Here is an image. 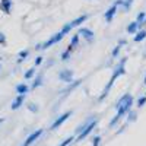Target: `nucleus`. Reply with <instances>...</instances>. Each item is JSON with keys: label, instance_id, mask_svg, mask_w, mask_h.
Returning <instances> with one entry per match:
<instances>
[{"label": "nucleus", "instance_id": "22", "mask_svg": "<svg viewBox=\"0 0 146 146\" xmlns=\"http://www.w3.org/2000/svg\"><path fill=\"white\" fill-rule=\"evenodd\" d=\"M35 76V67H31L29 70L25 72V79H32Z\"/></svg>", "mask_w": 146, "mask_h": 146}, {"label": "nucleus", "instance_id": "35", "mask_svg": "<svg viewBox=\"0 0 146 146\" xmlns=\"http://www.w3.org/2000/svg\"><path fill=\"white\" fill-rule=\"evenodd\" d=\"M0 70H2V64H0Z\"/></svg>", "mask_w": 146, "mask_h": 146}, {"label": "nucleus", "instance_id": "5", "mask_svg": "<svg viewBox=\"0 0 146 146\" xmlns=\"http://www.w3.org/2000/svg\"><path fill=\"white\" fill-rule=\"evenodd\" d=\"M96 124H98V120H96V118H94L92 121H91V123L86 126V127H85L80 133H79V136H78V140H82V139H85V137H86L88 135H89V133L96 127Z\"/></svg>", "mask_w": 146, "mask_h": 146}, {"label": "nucleus", "instance_id": "17", "mask_svg": "<svg viewBox=\"0 0 146 146\" xmlns=\"http://www.w3.org/2000/svg\"><path fill=\"white\" fill-rule=\"evenodd\" d=\"M137 29H139V25H137L136 21L131 22V23H129V27H127V32H129V34H136Z\"/></svg>", "mask_w": 146, "mask_h": 146}, {"label": "nucleus", "instance_id": "9", "mask_svg": "<svg viewBox=\"0 0 146 146\" xmlns=\"http://www.w3.org/2000/svg\"><path fill=\"white\" fill-rule=\"evenodd\" d=\"M78 35L79 36H82V38H85V40H86V41H92L94 40V32L91 31V29H88V28H79V32H78Z\"/></svg>", "mask_w": 146, "mask_h": 146}, {"label": "nucleus", "instance_id": "19", "mask_svg": "<svg viewBox=\"0 0 146 146\" xmlns=\"http://www.w3.org/2000/svg\"><path fill=\"white\" fill-rule=\"evenodd\" d=\"M42 85V76L41 75H38L35 79H34V82H32V88L35 89V88H38V86H41Z\"/></svg>", "mask_w": 146, "mask_h": 146}, {"label": "nucleus", "instance_id": "29", "mask_svg": "<svg viewBox=\"0 0 146 146\" xmlns=\"http://www.w3.org/2000/svg\"><path fill=\"white\" fill-rule=\"evenodd\" d=\"M42 60H44V58H42L41 56H40V57H36V58H35V63H34V64H35V66H40V64L42 63Z\"/></svg>", "mask_w": 146, "mask_h": 146}, {"label": "nucleus", "instance_id": "18", "mask_svg": "<svg viewBox=\"0 0 146 146\" xmlns=\"http://www.w3.org/2000/svg\"><path fill=\"white\" fill-rule=\"evenodd\" d=\"M28 56H29V51H28V50L21 51V53L18 54V63H22V62H23V60H25Z\"/></svg>", "mask_w": 146, "mask_h": 146}, {"label": "nucleus", "instance_id": "16", "mask_svg": "<svg viewBox=\"0 0 146 146\" xmlns=\"http://www.w3.org/2000/svg\"><path fill=\"white\" fill-rule=\"evenodd\" d=\"M79 44V35L76 34V35H73L72 36V40H70V44H69V47L67 48H70V50L73 51V50H75V47Z\"/></svg>", "mask_w": 146, "mask_h": 146}, {"label": "nucleus", "instance_id": "6", "mask_svg": "<svg viewBox=\"0 0 146 146\" xmlns=\"http://www.w3.org/2000/svg\"><path fill=\"white\" fill-rule=\"evenodd\" d=\"M42 131H44V130H42V129H40V130H35L34 133H31V135L27 137V140L23 142V145H22V146H31V145H32V143H34L36 139H38V137L42 135Z\"/></svg>", "mask_w": 146, "mask_h": 146}, {"label": "nucleus", "instance_id": "30", "mask_svg": "<svg viewBox=\"0 0 146 146\" xmlns=\"http://www.w3.org/2000/svg\"><path fill=\"white\" fill-rule=\"evenodd\" d=\"M129 113H130V111H129ZM135 118H136V113H130V114L127 115V120H129V121H133Z\"/></svg>", "mask_w": 146, "mask_h": 146}, {"label": "nucleus", "instance_id": "34", "mask_svg": "<svg viewBox=\"0 0 146 146\" xmlns=\"http://www.w3.org/2000/svg\"><path fill=\"white\" fill-rule=\"evenodd\" d=\"M145 83H146V76H145Z\"/></svg>", "mask_w": 146, "mask_h": 146}, {"label": "nucleus", "instance_id": "33", "mask_svg": "<svg viewBox=\"0 0 146 146\" xmlns=\"http://www.w3.org/2000/svg\"><path fill=\"white\" fill-rule=\"evenodd\" d=\"M3 123V118H0V124H2Z\"/></svg>", "mask_w": 146, "mask_h": 146}, {"label": "nucleus", "instance_id": "10", "mask_svg": "<svg viewBox=\"0 0 146 146\" xmlns=\"http://www.w3.org/2000/svg\"><path fill=\"white\" fill-rule=\"evenodd\" d=\"M115 13H117V6H111V7H110L107 12H105V13H104V19L107 21V22H111L113 21V18L115 16Z\"/></svg>", "mask_w": 146, "mask_h": 146}, {"label": "nucleus", "instance_id": "25", "mask_svg": "<svg viewBox=\"0 0 146 146\" xmlns=\"http://www.w3.org/2000/svg\"><path fill=\"white\" fill-rule=\"evenodd\" d=\"M146 104V95L145 96H142V98H139L137 100V107H143Z\"/></svg>", "mask_w": 146, "mask_h": 146}, {"label": "nucleus", "instance_id": "32", "mask_svg": "<svg viewBox=\"0 0 146 146\" xmlns=\"http://www.w3.org/2000/svg\"><path fill=\"white\" fill-rule=\"evenodd\" d=\"M121 5H123V0H115V2H114V6H121Z\"/></svg>", "mask_w": 146, "mask_h": 146}, {"label": "nucleus", "instance_id": "8", "mask_svg": "<svg viewBox=\"0 0 146 146\" xmlns=\"http://www.w3.org/2000/svg\"><path fill=\"white\" fill-rule=\"evenodd\" d=\"M70 115H72V111H67V113L62 114V115H60V117H58V118L54 121V123L51 124V130H56L57 127H60V126H62V124L64 123V121H66V120H67Z\"/></svg>", "mask_w": 146, "mask_h": 146}, {"label": "nucleus", "instance_id": "4", "mask_svg": "<svg viewBox=\"0 0 146 146\" xmlns=\"http://www.w3.org/2000/svg\"><path fill=\"white\" fill-rule=\"evenodd\" d=\"M124 64H126V58L120 60V63L117 64V67H115V70H114V73H113L111 79H110V82H113V83H114V80H115L117 78H120V76H123V75H124V73H126V67H124Z\"/></svg>", "mask_w": 146, "mask_h": 146}, {"label": "nucleus", "instance_id": "7", "mask_svg": "<svg viewBox=\"0 0 146 146\" xmlns=\"http://www.w3.org/2000/svg\"><path fill=\"white\" fill-rule=\"evenodd\" d=\"M58 79L63 80V82H66V83H70V82L73 80V72L69 70V69L62 70V72L58 73Z\"/></svg>", "mask_w": 146, "mask_h": 146}, {"label": "nucleus", "instance_id": "31", "mask_svg": "<svg viewBox=\"0 0 146 146\" xmlns=\"http://www.w3.org/2000/svg\"><path fill=\"white\" fill-rule=\"evenodd\" d=\"M100 140H101V137H100V136H95V137H94V140H92V142H94V146H98V145H100Z\"/></svg>", "mask_w": 146, "mask_h": 146}, {"label": "nucleus", "instance_id": "15", "mask_svg": "<svg viewBox=\"0 0 146 146\" xmlns=\"http://www.w3.org/2000/svg\"><path fill=\"white\" fill-rule=\"evenodd\" d=\"M145 38H146V31H145V29H140V31L136 32V36H135L133 40H135L136 42H140V41H143Z\"/></svg>", "mask_w": 146, "mask_h": 146}, {"label": "nucleus", "instance_id": "21", "mask_svg": "<svg viewBox=\"0 0 146 146\" xmlns=\"http://www.w3.org/2000/svg\"><path fill=\"white\" fill-rule=\"evenodd\" d=\"M70 54H72V50H70V48H66V51L62 53V60H63V62H67V60L70 58Z\"/></svg>", "mask_w": 146, "mask_h": 146}, {"label": "nucleus", "instance_id": "28", "mask_svg": "<svg viewBox=\"0 0 146 146\" xmlns=\"http://www.w3.org/2000/svg\"><path fill=\"white\" fill-rule=\"evenodd\" d=\"M0 44H2V45H5V44H6V36H5V34H3V32H0Z\"/></svg>", "mask_w": 146, "mask_h": 146}, {"label": "nucleus", "instance_id": "1", "mask_svg": "<svg viewBox=\"0 0 146 146\" xmlns=\"http://www.w3.org/2000/svg\"><path fill=\"white\" fill-rule=\"evenodd\" d=\"M131 105H133V96H131V95H129V98H127L123 104H121V105L117 108V115L111 120V123H110V126H111V127H113V126H115V123H118L120 118L123 117V115H126V114L130 111Z\"/></svg>", "mask_w": 146, "mask_h": 146}, {"label": "nucleus", "instance_id": "24", "mask_svg": "<svg viewBox=\"0 0 146 146\" xmlns=\"http://www.w3.org/2000/svg\"><path fill=\"white\" fill-rule=\"evenodd\" d=\"M28 108H29V111H32V113H36L38 111V105H35V104H28Z\"/></svg>", "mask_w": 146, "mask_h": 146}, {"label": "nucleus", "instance_id": "27", "mask_svg": "<svg viewBox=\"0 0 146 146\" xmlns=\"http://www.w3.org/2000/svg\"><path fill=\"white\" fill-rule=\"evenodd\" d=\"M72 142H73V137L70 136V137H67V139H66V140H64V142H63L62 145H60V146H67V145H70Z\"/></svg>", "mask_w": 146, "mask_h": 146}, {"label": "nucleus", "instance_id": "26", "mask_svg": "<svg viewBox=\"0 0 146 146\" xmlns=\"http://www.w3.org/2000/svg\"><path fill=\"white\" fill-rule=\"evenodd\" d=\"M120 48H121V47H120V45H117V47L114 48V50H113V53H111V56H113V57H117V56L120 54Z\"/></svg>", "mask_w": 146, "mask_h": 146}, {"label": "nucleus", "instance_id": "3", "mask_svg": "<svg viewBox=\"0 0 146 146\" xmlns=\"http://www.w3.org/2000/svg\"><path fill=\"white\" fill-rule=\"evenodd\" d=\"M63 36H64V34L62 32V31H60V32H57V34H54L53 36H51V38L50 40H47L45 42H42L41 44V50H47V48H50L51 45H54V44H57V42H60V41H62L63 40Z\"/></svg>", "mask_w": 146, "mask_h": 146}, {"label": "nucleus", "instance_id": "13", "mask_svg": "<svg viewBox=\"0 0 146 146\" xmlns=\"http://www.w3.org/2000/svg\"><path fill=\"white\" fill-rule=\"evenodd\" d=\"M136 22H137V25H139V28H142L145 23H146V13L145 12H140V13L137 15V18H136Z\"/></svg>", "mask_w": 146, "mask_h": 146}, {"label": "nucleus", "instance_id": "12", "mask_svg": "<svg viewBox=\"0 0 146 146\" xmlns=\"http://www.w3.org/2000/svg\"><path fill=\"white\" fill-rule=\"evenodd\" d=\"M23 101H25V95L19 94V95L16 96V98L13 100V102H12V110H18L19 107H22Z\"/></svg>", "mask_w": 146, "mask_h": 146}, {"label": "nucleus", "instance_id": "20", "mask_svg": "<svg viewBox=\"0 0 146 146\" xmlns=\"http://www.w3.org/2000/svg\"><path fill=\"white\" fill-rule=\"evenodd\" d=\"M92 120H94V118H92V117H89V118H88L86 121H85V123H82V124H80V126H79V127L76 129V133H78V135H79V133H80V131H82V130H83L85 127H86V126H88V124L91 123Z\"/></svg>", "mask_w": 146, "mask_h": 146}, {"label": "nucleus", "instance_id": "14", "mask_svg": "<svg viewBox=\"0 0 146 146\" xmlns=\"http://www.w3.org/2000/svg\"><path fill=\"white\" fill-rule=\"evenodd\" d=\"M28 91H29V86H28L27 83H19L18 86H16V92H18V94H22V95H25V94H27Z\"/></svg>", "mask_w": 146, "mask_h": 146}, {"label": "nucleus", "instance_id": "23", "mask_svg": "<svg viewBox=\"0 0 146 146\" xmlns=\"http://www.w3.org/2000/svg\"><path fill=\"white\" fill-rule=\"evenodd\" d=\"M131 5H133V0H123V9L127 12V10H130V7H131Z\"/></svg>", "mask_w": 146, "mask_h": 146}, {"label": "nucleus", "instance_id": "2", "mask_svg": "<svg viewBox=\"0 0 146 146\" xmlns=\"http://www.w3.org/2000/svg\"><path fill=\"white\" fill-rule=\"evenodd\" d=\"M88 19V15H82V16H78L76 19H73L72 22H69V23H66V25L62 28V32L66 35V34H69L73 28H78L79 25H82V23L85 22V21H86Z\"/></svg>", "mask_w": 146, "mask_h": 146}, {"label": "nucleus", "instance_id": "11", "mask_svg": "<svg viewBox=\"0 0 146 146\" xmlns=\"http://www.w3.org/2000/svg\"><path fill=\"white\" fill-rule=\"evenodd\" d=\"M12 0H0V10L5 12V13H10L12 10Z\"/></svg>", "mask_w": 146, "mask_h": 146}]
</instances>
